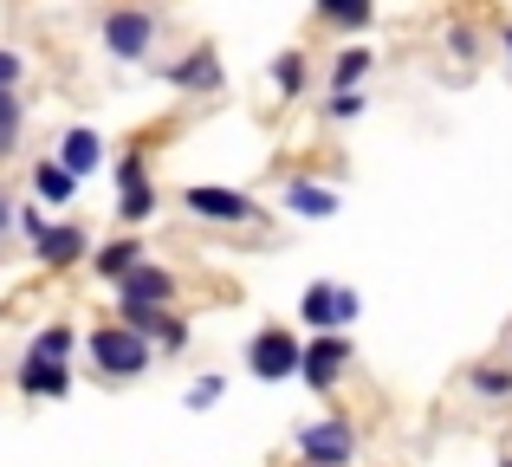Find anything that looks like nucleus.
Instances as JSON below:
<instances>
[{"label":"nucleus","mask_w":512,"mask_h":467,"mask_svg":"<svg viewBox=\"0 0 512 467\" xmlns=\"http://www.w3.org/2000/svg\"><path fill=\"white\" fill-rule=\"evenodd\" d=\"M221 396H227L221 377H195L188 383V409H208V403H221Z\"/></svg>","instance_id":"obj_22"},{"label":"nucleus","mask_w":512,"mask_h":467,"mask_svg":"<svg viewBox=\"0 0 512 467\" xmlns=\"http://www.w3.org/2000/svg\"><path fill=\"white\" fill-rule=\"evenodd\" d=\"M182 202H188V215L221 221V228H240V221H253V215H260V202H253V195H240V189H208V182L182 189Z\"/></svg>","instance_id":"obj_6"},{"label":"nucleus","mask_w":512,"mask_h":467,"mask_svg":"<svg viewBox=\"0 0 512 467\" xmlns=\"http://www.w3.org/2000/svg\"><path fill=\"white\" fill-rule=\"evenodd\" d=\"M299 448L312 467H344L350 455H357V429H350L344 416H325V422H305L299 429Z\"/></svg>","instance_id":"obj_5"},{"label":"nucleus","mask_w":512,"mask_h":467,"mask_svg":"<svg viewBox=\"0 0 512 467\" xmlns=\"http://www.w3.org/2000/svg\"><path fill=\"white\" fill-rule=\"evenodd\" d=\"M117 182H124V189H137V182H150V169H143V156H124V163H117Z\"/></svg>","instance_id":"obj_25"},{"label":"nucleus","mask_w":512,"mask_h":467,"mask_svg":"<svg viewBox=\"0 0 512 467\" xmlns=\"http://www.w3.org/2000/svg\"><path fill=\"white\" fill-rule=\"evenodd\" d=\"M506 52H512V26H506Z\"/></svg>","instance_id":"obj_28"},{"label":"nucleus","mask_w":512,"mask_h":467,"mask_svg":"<svg viewBox=\"0 0 512 467\" xmlns=\"http://www.w3.org/2000/svg\"><path fill=\"white\" fill-rule=\"evenodd\" d=\"M500 467H512V455H500Z\"/></svg>","instance_id":"obj_29"},{"label":"nucleus","mask_w":512,"mask_h":467,"mask_svg":"<svg viewBox=\"0 0 512 467\" xmlns=\"http://www.w3.org/2000/svg\"><path fill=\"white\" fill-rule=\"evenodd\" d=\"M137 266H143V247H137V240H111V247L98 253V273H104V279H117V286H124Z\"/></svg>","instance_id":"obj_16"},{"label":"nucleus","mask_w":512,"mask_h":467,"mask_svg":"<svg viewBox=\"0 0 512 467\" xmlns=\"http://www.w3.org/2000/svg\"><path fill=\"white\" fill-rule=\"evenodd\" d=\"M325 20H338V26H370V7H357V0H331Z\"/></svg>","instance_id":"obj_23"},{"label":"nucleus","mask_w":512,"mask_h":467,"mask_svg":"<svg viewBox=\"0 0 512 467\" xmlns=\"http://www.w3.org/2000/svg\"><path fill=\"white\" fill-rule=\"evenodd\" d=\"M175 299V273L169 266H137V273L117 286V312H163Z\"/></svg>","instance_id":"obj_7"},{"label":"nucleus","mask_w":512,"mask_h":467,"mask_svg":"<svg viewBox=\"0 0 512 467\" xmlns=\"http://www.w3.org/2000/svg\"><path fill=\"white\" fill-rule=\"evenodd\" d=\"M363 104H370L363 91H338V98L325 104V117H331V124H350V117H363Z\"/></svg>","instance_id":"obj_21"},{"label":"nucleus","mask_w":512,"mask_h":467,"mask_svg":"<svg viewBox=\"0 0 512 467\" xmlns=\"http://www.w3.org/2000/svg\"><path fill=\"white\" fill-rule=\"evenodd\" d=\"M156 33H163V20L143 7H124V13H104V46H111V59H130L137 65L143 52L156 46Z\"/></svg>","instance_id":"obj_4"},{"label":"nucleus","mask_w":512,"mask_h":467,"mask_svg":"<svg viewBox=\"0 0 512 467\" xmlns=\"http://www.w3.org/2000/svg\"><path fill=\"white\" fill-rule=\"evenodd\" d=\"M33 195H39L46 208H65V202L78 195V176H72V169H59V163H39V169H33Z\"/></svg>","instance_id":"obj_12"},{"label":"nucleus","mask_w":512,"mask_h":467,"mask_svg":"<svg viewBox=\"0 0 512 467\" xmlns=\"http://www.w3.org/2000/svg\"><path fill=\"white\" fill-rule=\"evenodd\" d=\"M33 247H39V260H46V266H72L78 253H85V234L65 221V228H46V234L33 240Z\"/></svg>","instance_id":"obj_13"},{"label":"nucleus","mask_w":512,"mask_h":467,"mask_svg":"<svg viewBox=\"0 0 512 467\" xmlns=\"http://www.w3.org/2000/svg\"><path fill=\"white\" fill-rule=\"evenodd\" d=\"M299 364H305V344L292 338V331H279V325L253 331V344H247V370H253L260 383H279V377H292Z\"/></svg>","instance_id":"obj_3"},{"label":"nucleus","mask_w":512,"mask_h":467,"mask_svg":"<svg viewBox=\"0 0 512 467\" xmlns=\"http://www.w3.org/2000/svg\"><path fill=\"white\" fill-rule=\"evenodd\" d=\"M20 390L26 396H72V370L65 364H20Z\"/></svg>","instance_id":"obj_14"},{"label":"nucleus","mask_w":512,"mask_h":467,"mask_svg":"<svg viewBox=\"0 0 512 467\" xmlns=\"http://www.w3.org/2000/svg\"><path fill=\"white\" fill-rule=\"evenodd\" d=\"M363 78H370V52H363V46H350L344 59L331 65V85H338V91H357Z\"/></svg>","instance_id":"obj_17"},{"label":"nucleus","mask_w":512,"mask_h":467,"mask_svg":"<svg viewBox=\"0 0 512 467\" xmlns=\"http://www.w3.org/2000/svg\"><path fill=\"white\" fill-rule=\"evenodd\" d=\"M91 364L111 383H130V377L150 370V338H137V331H124V325H98L91 331Z\"/></svg>","instance_id":"obj_1"},{"label":"nucleus","mask_w":512,"mask_h":467,"mask_svg":"<svg viewBox=\"0 0 512 467\" xmlns=\"http://www.w3.org/2000/svg\"><path fill=\"white\" fill-rule=\"evenodd\" d=\"M286 208L305 215V221H331V215H338V189H325V182H292Z\"/></svg>","instance_id":"obj_11"},{"label":"nucleus","mask_w":512,"mask_h":467,"mask_svg":"<svg viewBox=\"0 0 512 467\" xmlns=\"http://www.w3.org/2000/svg\"><path fill=\"white\" fill-rule=\"evenodd\" d=\"M474 390L480 396H506L512 390V370H474Z\"/></svg>","instance_id":"obj_24"},{"label":"nucleus","mask_w":512,"mask_h":467,"mask_svg":"<svg viewBox=\"0 0 512 467\" xmlns=\"http://www.w3.org/2000/svg\"><path fill=\"white\" fill-rule=\"evenodd\" d=\"M169 85H182V91H214V85H221V59H214V46H195L188 59H175Z\"/></svg>","instance_id":"obj_9"},{"label":"nucleus","mask_w":512,"mask_h":467,"mask_svg":"<svg viewBox=\"0 0 512 467\" xmlns=\"http://www.w3.org/2000/svg\"><path fill=\"white\" fill-rule=\"evenodd\" d=\"M344 364H350V338H312V344H305L299 377L312 383V390H331V383L344 377Z\"/></svg>","instance_id":"obj_8"},{"label":"nucleus","mask_w":512,"mask_h":467,"mask_svg":"<svg viewBox=\"0 0 512 467\" xmlns=\"http://www.w3.org/2000/svg\"><path fill=\"white\" fill-rule=\"evenodd\" d=\"M13 228V202H7V195H0V234H7Z\"/></svg>","instance_id":"obj_27"},{"label":"nucleus","mask_w":512,"mask_h":467,"mask_svg":"<svg viewBox=\"0 0 512 467\" xmlns=\"http://www.w3.org/2000/svg\"><path fill=\"white\" fill-rule=\"evenodd\" d=\"M273 85L286 91V98L305 91V59H299V52H279V59H273Z\"/></svg>","instance_id":"obj_19"},{"label":"nucleus","mask_w":512,"mask_h":467,"mask_svg":"<svg viewBox=\"0 0 512 467\" xmlns=\"http://www.w3.org/2000/svg\"><path fill=\"white\" fill-rule=\"evenodd\" d=\"M124 221H150L156 215V195H150V182H137V189H124V208H117Z\"/></svg>","instance_id":"obj_20"},{"label":"nucleus","mask_w":512,"mask_h":467,"mask_svg":"<svg viewBox=\"0 0 512 467\" xmlns=\"http://www.w3.org/2000/svg\"><path fill=\"white\" fill-rule=\"evenodd\" d=\"M363 312V299L350 286H331V279H312L305 286V299H299V318L318 331V338H344V325Z\"/></svg>","instance_id":"obj_2"},{"label":"nucleus","mask_w":512,"mask_h":467,"mask_svg":"<svg viewBox=\"0 0 512 467\" xmlns=\"http://www.w3.org/2000/svg\"><path fill=\"white\" fill-rule=\"evenodd\" d=\"M98 163H104V143H98V130H85V124H78V130H65V143H59V169H72V176L85 182Z\"/></svg>","instance_id":"obj_10"},{"label":"nucleus","mask_w":512,"mask_h":467,"mask_svg":"<svg viewBox=\"0 0 512 467\" xmlns=\"http://www.w3.org/2000/svg\"><path fill=\"white\" fill-rule=\"evenodd\" d=\"M20 130H26V104L13 98V91H0V156L20 143Z\"/></svg>","instance_id":"obj_18"},{"label":"nucleus","mask_w":512,"mask_h":467,"mask_svg":"<svg viewBox=\"0 0 512 467\" xmlns=\"http://www.w3.org/2000/svg\"><path fill=\"white\" fill-rule=\"evenodd\" d=\"M65 357H72V325H46L26 344V364H65Z\"/></svg>","instance_id":"obj_15"},{"label":"nucleus","mask_w":512,"mask_h":467,"mask_svg":"<svg viewBox=\"0 0 512 467\" xmlns=\"http://www.w3.org/2000/svg\"><path fill=\"white\" fill-rule=\"evenodd\" d=\"M20 85V52H0V91Z\"/></svg>","instance_id":"obj_26"}]
</instances>
